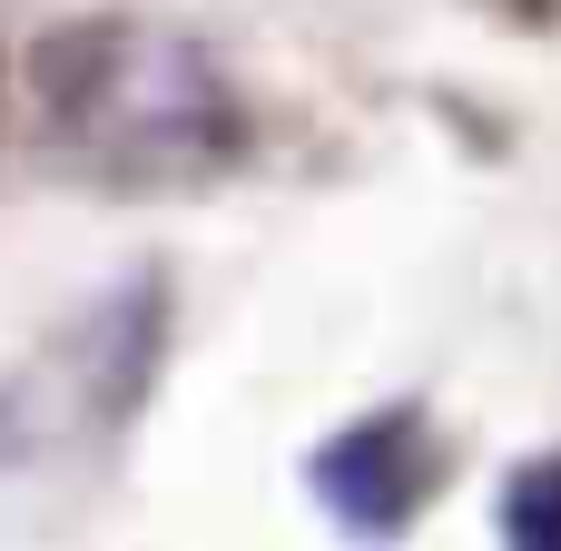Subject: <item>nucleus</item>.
Returning <instances> with one entry per match:
<instances>
[{"instance_id": "nucleus-1", "label": "nucleus", "mask_w": 561, "mask_h": 551, "mask_svg": "<svg viewBox=\"0 0 561 551\" xmlns=\"http://www.w3.org/2000/svg\"><path fill=\"white\" fill-rule=\"evenodd\" d=\"M30 89H39V128L69 158H89L99 177H207L247 138L227 79L187 39L128 30V20L59 30L39 49Z\"/></svg>"}, {"instance_id": "nucleus-2", "label": "nucleus", "mask_w": 561, "mask_h": 551, "mask_svg": "<svg viewBox=\"0 0 561 551\" xmlns=\"http://www.w3.org/2000/svg\"><path fill=\"white\" fill-rule=\"evenodd\" d=\"M316 493H325V513H335L345 532H394V523L414 513V493H424V444H414V424H365V434L325 444Z\"/></svg>"}, {"instance_id": "nucleus-3", "label": "nucleus", "mask_w": 561, "mask_h": 551, "mask_svg": "<svg viewBox=\"0 0 561 551\" xmlns=\"http://www.w3.org/2000/svg\"><path fill=\"white\" fill-rule=\"evenodd\" d=\"M503 532H513L523 551H552L561 542V454H542V463L513 473V493H503Z\"/></svg>"}]
</instances>
